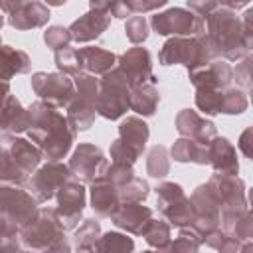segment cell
<instances>
[{
  "mask_svg": "<svg viewBox=\"0 0 253 253\" xmlns=\"http://www.w3.org/2000/svg\"><path fill=\"white\" fill-rule=\"evenodd\" d=\"M22 239H20V229L10 227L0 235V251H22Z\"/></svg>",
  "mask_w": 253,
  "mask_h": 253,
  "instance_id": "cell-47",
  "label": "cell"
},
{
  "mask_svg": "<svg viewBox=\"0 0 253 253\" xmlns=\"http://www.w3.org/2000/svg\"><path fill=\"white\" fill-rule=\"evenodd\" d=\"M0 148L30 176L43 160L42 150L30 138H22L12 132H0Z\"/></svg>",
  "mask_w": 253,
  "mask_h": 253,
  "instance_id": "cell-16",
  "label": "cell"
},
{
  "mask_svg": "<svg viewBox=\"0 0 253 253\" xmlns=\"http://www.w3.org/2000/svg\"><path fill=\"white\" fill-rule=\"evenodd\" d=\"M237 148L241 150V154H243L245 158H251V156H253V128H251V126H247V128L239 134Z\"/></svg>",
  "mask_w": 253,
  "mask_h": 253,
  "instance_id": "cell-49",
  "label": "cell"
},
{
  "mask_svg": "<svg viewBox=\"0 0 253 253\" xmlns=\"http://www.w3.org/2000/svg\"><path fill=\"white\" fill-rule=\"evenodd\" d=\"M109 26H111V12L109 10L89 8L77 20H73L67 30H69L73 42L87 43V42H93V40L101 38L103 32H107Z\"/></svg>",
  "mask_w": 253,
  "mask_h": 253,
  "instance_id": "cell-18",
  "label": "cell"
},
{
  "mask_svg": "<svg viewBox=\"0 0 253 253\" xmlns=\"http://www.w3.org/2000/svg\"><path fill=\"white\" fill-rule=\"evenodd\" d=\"M221 99H223V89L213 91V89H196L194 103L198 111H202L208 117H215L221 113Z\"/></svg>",
  "mask_w": 253,
  "mask_h": 253,
  "instance_id": "cell-36",
  "label": "cell"
},
{
  "mask_svg": "<svg viewBox=\"0 0 253 253\" xmlns=\"http://www.w3.org/2000/svg\"><path fill=\"white\" fill-rule=\"evenodd\" d=\"M150 136V128L146 125V121L138 115H130L126 119H123V123L119 125V140L128 146L136 156H142V152L146 150V142Z\"/></svg>",
  "mask_w": 253,
  "mask_h": 253,
  "instance_id": "cell-24",
  "label": "cell"
},
{
  "mask_svg": "<svg viewBox=\"0 0 253 253\" xmlns=\"http://www.w3.org/2000/svg\"><path fill=\"white\" fill-rule=\"evenodd\" d=\"M223 2L221 0H186V6H188V10H192V12H196L198 16H202V18H206L210 12H213L217 6H221Z\"/></svg>",
  "mask_w": 253,
  "mask_h": 253,
  "instance_id": "cell-48",
  "label": "cell"
},
{
  "mask_svg": "<svg viewBox=\"0 0 253 253\" xmlns=\"http://www.w3.org/2000/svg\"><path fill=\"white\" fill-rule=\"evenodd\" d=\"M53 61H55L57 71H61V73H65V75L75 77V75L83 73L81 57H79V49H75V47H71V45L53 51Z\"/></svg>",
  "mask_w": 253,
  "mask_h": 253,
  "instance_id": "cell-35",
  "label": "cell"
},
{
  "mask_svg": "<svg viewBox=\"0 0 253 253\" xmlns=\"http://www.w3.org/2000/svg\"><path fill=\"white\" fill-rule=\"evenodd\" d=\"M217 57L219 55L206 32L198 36H170L158 51L160 65H184L188 71L208 65Z\"/></svg>",
  "mask_w": 253,
  "mask_h": 253,
  "instance_id": "cell-4",
  "label": "cell"
},
{
  "mask_svg": "<svg viewBox=\"0 0 253 253\" xmlns=\"http://www.w3.org/2000/svg\"><path fill=\"white\" fill-rule=\"evenodd\" d=\"M208 164L219 174H239L237 150L225 136L219 134L208 142Z\"/></svg>",
  "mask_w": 253,
  "mask_h": 253,
  "instance_id": "cell-23",
  "label": "cell"
},
{
  "mask_svg": "<svg viewBox=\"0 0 253 253\" xmlns=\"http://www.w3.org/2000/svg\"><path fill=\"white\" fill-rule=\"evenodd\" d=\"M160 105V93L156 89V85L152 83H142V85H134L128 91V109L134 111L138 117H154Z\"/></svg>",
  "mask_w": 253,
  "mask_h": 253,
  "instance_id": "cell-26",
  "label": "cell"
},
{
  "mask_svg": "<svg viewBox=\"0 0 253 253\" xmlns=\"http://www.w3.org/2000/svg\"><path fill=\"white\" fill-rule=\"evenodd\" d=\"M146 172L150 178L164 180L170 174V152L164 144H154L146 152Z\"/></svg>",
  "mask_w": 253,
  "mask_h": 253,
  "instance_id": "cell-32",
  "label": "cell"
},
{
  "mask_svg": "<svg viewBox=\"0 0 253 253\" xmlns=\"http://www.w3.org/2000/svg\"><path fill=\"white\" fill-rule=\"evenodd\" d=\"M30 126V113L28 109L16 99V95H8L4 105L0 107V132L20 134L26 132Z\"/></svg>",
  "mask_w": 253,
  "mask_h": 253,
  "instance_id": "cell-25",
  "label": "cell"
},
{
  "mask_svg": "<svg viewBox=\"0 0 253 253\" xmlns=\"http://www.w3.org/2000/svg\"><path fill=\"white\" fill-rule=\"evenodd\" d=\"M0 45H2V40H0Z\"/></svg>",
  "mask_w": 253,
  "mask_h": 253,
  "instance_id": "cell-59",
  "label": "cell"
},
{
  "mask_svg": "<svg viewBox=\"0 0 253 253\" xmlns=\"http://www.w3.org/2000/svg\"><path fill=\"white\" fill-rule=\"evenodd\" d=\"M119 194H121V202H144L150 194V186L144 178L132 176L128 182H125L119 188Z\"/></svg>",
  "mask_w": 253,
  "mask_h": 253,
  "instance_id": "cell-40",
  "label": "cell"
},
{
  "mask_svg": "<svg viewBox=\"0 0 253 253\" xmlns=\"http://www.w3.org/2000/svg\"><path fill=\"white\" fill-rule=\"evenodd\" d=\"M168 152H170V158H174V162H180V164H188V162L200 164V166L208 164V144H202L188 136L176 138Z\"/></svg>",
  "mask_w": 253,
  "mask_h": 253,
  "instance_id": "cell-29",
  "label": "cell"
},
{
  "mask_svg": "<svg viewBox=\"0 0 253 253\" xmlns=\"http://www.w3.org/2000/svg\"><path fill=\"white\" fill-rule=\"evenodd\" d=\"M12 93V89H10V81H2L0 79V107L4 105V101H6V97Z\"/></svg>",
  "mask_w": 253,
  "mask_h": 253,
  "instance_id": "cell-53",
  "label": "cell"
},
{
  "mask_svg": "<svg viewBox=\"0 0 253 253\" xmlns=\"http://www.w3.org/2000/svg\"><path fill=\"white\" fill-rule=\"evenodd\" d=\"M154 215V211L142 202H123L117 211L111 215V221L117 229H123L125 233L130 235H140L142 227L148 223V219Z\"/></svg>",
  "mask_w": 253,
  "mask_h": 253,
  "instance_id": "cell-21",
  "label": "cell"
},
{
  "mask_svg": "<svg viewBox=\"0 0 253 253\" xmlns=\"http://www.w3.org/2000/svg\"><path fill=\"white\" fill-rule=\"evenodd\" d=\"M111 184H115L117 188H121L125 182H128L132 176H134V170L130 164H125V162H113L107 164L105 168V174H103Z\"/></svg>",
  "mask_w": 253,
  "mask_h": 253,
  "instance_id": "cell-43",
  "label": "cell"
},
{
  "mask_svg": "<svg viewBox=\"0 0 253 253\" xmlns=\"http://www.w3.org/2000/svg\"><path fill=\"white\" fill-rule=\"evenodd\" d=\"M156 192V208L158 213L174 227L188 225L192 219V202L190 196H186L184 188L176 182L162 180L154 188Z\"/></svg>",
  "mask_w": 253,
  "mask_h": 253,
  "instance_id": "cell-7",
  "label": "cell"
},
{
  "mask_svg": "<svg viewBox=\"0 0 253 253\" xmlns=\"http://www.w3.org/2000/svg\"><path fill=\"white\" fill-rule=\"evenodd\" d=\"M190 202H192V219L188 225H192L200 235L202 239L211 233L213 229L219 227V200L217 196L213 194V190L210 188V184H200L192 196H190Z\"/></svg>",
  "mask_w": 253,
  "mask_h": 253,
  "instance_id": "cell-11",
  "label": "cell"
},
{
  "mask_svg": "<svg viewBox=\"0 0 253 253\" xmlns=\"http://www.w3.org/2000/svg\"><path fill=\"white\" fill-rule=\"evenodd\" d=\"M71 34L67 28L63 26H49L45 32H43V43L51 49V51H57V49H63L71 43Z\"/></svg>",
  "mask_w": 253,
  "mask_h": 253,
  "instance_id": "cell-41",
  "label": "cell"
},
{
  "mask_svg": "<svg viewBox=\"0 0 253 253\" xmlns=\"http://www.w3.org/2000/svg\"><path fill=\"white\" fill-rule=\"evenodd\" d=\"M188 79L194 85V89H225L233 83V67L229 61L217 57L210 61L208 65L196 67L188 71Z\"/></svg>",
  "mask_w": 253,
  "mask_h": 253,
  "instance_id": "cell-17",
  "label": "cell"
},
{
  "mask_svg": "<svg viewBox=\"0 0 253 253\" xmlns=\"http://www.w3.org/2000/svg\"><path fill=\"white\" fill-rule=\"evenodd\" d=\"M4 22H6V20H4V16H2V12H0V30H2V26H4Z\"/></svg>",
  "mask_w": 253,
  "mask_h": 253,
  "instance_id": "cell-58",
  "label": "cell"
},
{
  "mask_svg": "<svg viewBox=\"0 0 253 253\" xmlns=\"http://www.w3.org/2000/svg\"><path fill=\"white\" fill-rule=\"evenodd\" d=\"M28 178H30V174H26V172L0 148V182L24 186V184L28 182Z\"/></svg>",
  "mask_w": 253,
  "mask_h": 253,
  "instance_id": "cell-39",
  "label": "cell"
},
{
  "mask_svg": "<svg viewBox=\"0 0 253 253\" xmlns=\"http://www.w3.org/2000/svg\"><path fill=\"white\" fill-rule=\"evenodd\" d=\"M79 57H81V67L83 73H91V75H103L109 69H113L117 65L119 55L99 47V45H87V47H79Z\"/></svg>",
  "mask_w": 253,
  "mask_h": 253,
  "instance_id": "cell-27",
  "label": "cell"
},
{
  "mask_svg": "<svg viewBox=\"0 0 253 253\" xmlns=\"http://www.w3.org/2000/svg\"><path fill=\"white\" fill-rule=\"evenodd\" d=\"M125 4L132 14H148L158 8H164L168 0H125Z\"/></svg>",
  "mask_w": 253,
  "mask_h": 253,
  "instance_id": "cell-46",
  "label": "cell"
},
{
  "mask_svg": "<svg viewBox=\"0 0 253 253\" xmlns=\"http://www.w3.org/2000/svg\"><path fill=\"white\" fill-rule=\"evenodd\" d=\"M221 2H223V6H227L231 10H239V8H245L251 0H221Z\"/></svg>",
  "mask_w": 253,
  "mask_h": 253,
  "instance_id": "cell-54",
  "label": "cell"
},
{
  "mask_svg": "<svg viewBox=\"0 0 253 253\" xmlns=\"http://www.w3.org/2000/svg\"><path fill=\"white\" fill-rule=\"evenodd\" d=\"M67 0H43V4L45 6H53V8H57V6H63Z\"/></svg>",
  "mask_w": 253,
  "mask_h": 253,
  "instance_id": "cell-57",
  "label": "cell"
},
{
  "mask_svg": "<svg viewBox=\"0 0 253 253\" xmlns=\"http://www.w3.org/2000/svg\"><path fill=\"white\" fill-rule=\"evenodd\" d=\"M148 34H150V24L142 14H132L125 20V36L130 43L134 45L144 43L148 40Z\"/></svg>",
  "mask_w": 253,
  "mask_h": 253,
  "instance_id": "cell-38",
  "label": "cell"
},
{
  "mask_svg": "<svg viewBox=\"0 0 253 253\" xmlns=\"http://www.w3.org/2000/svg\"><path fill=\"white\" fill-rule=\"evenodd\" d=\"M109 12H111V18H117V20H126L128 16H132V12L125 4V0H111Z\"/></svg>",
  "mask_w": 253,
  "mask_h": 253,
  "instance_id": "cell-51",
  "label": "cell"
},
{
  "mask_svg": "<svg viewBox=\"0 0 253 253\" xmlns=\"http://www.w3.org/2000/svg\"><path fill=\"white\" fill-rule=\"evenodd\" d=\"M24 2H28V0H0V12L2 14H10L18 6H22Z\"/></svg>",
  "mask_w": 253,
  "mask_h": 253,
  "instance_id": "cell-52",
  "label": "cell"
},
{
  "mask_svg": "<svg viewBox=\"0 0 253 253\" xmlns=\"http://www.w3.org/2000/svg\"><path fill=\"white\" fill-rule=\"evenodd\" d=\"M111 6V0H89V8H95V10H109Z\"/></svg>",
  "mask_w": 253,
  "mask_h": 253,
  "instance_id": "cell-55",
  "label": "cell"
},
{
  "mask_svg": "<svg viewBox=\"0 0 253 253\" xmlns=\"http://www.w3.org/2000/svg\"><path fill=\"white\" fill-rule=\"evenodd\" d=\"M109 154H111V160H113V162H125V164H130V166H134V162L140 158V156H136L128 146H125L119 138H115V140L111 142Z\"/></svg>",
  "mask_w": 253,
  "mask_h": 253,
  "instance_id": "cell-45",
  "label": "cell"
},
{
  "mask_svg": "<svg viewBox=\"0 0 253 253\" xmlns=\"http://www.w3.org/2000/svg\"><path fill=\"white\" fill-rule=\"evenodd\" d=\"M251 20H253V10L247 8L243 12V18H241V28H243V38H245L249 47H253V26H251Z\"/></svg>",
  "mask_w": 253,
  "mask_h": 253,
  "instance_id": "cell-50",
  "label": "cell"
},
{
  "mask_svg": "<svg viewBox=\"0 0 253 253\" xmlns=\"http://www.w3.org/2000/svg\"><path fill=\"white\" fill-rule=\"evenodd\" d=\"M20 239L28 251L69 253L73 249L57 219L55 208H38L36 213L20 227Z\"/></svg>",
  "mask_w": 253,
  "mask_h": 253,
  "instance_id": "cell-3",
  "label": "cell"
},
{
  "mask_svg": "<svg viewBox=\"0 0 253 253\" xmlns=\"http://www.w3.org/2000/svg\"><path fill=\"white\" fill-rule=\"evenodd\" d=\"M57 206H55V213L57 219L61 223V227L65 231H71L79 225V221L83 219V210L87 206V190L85 184L77 182L75 178L67 180L55 194Z\"/></svg>",
  "mask_w": 253,
  "mask_h": 253,
  "instance_id": "cell-12",
  "label": "cell"
},
{
  "mask_svg": "<svg viewBox=\"0 0 253 253\" xmlns=\"http://www.w3.org/2000/svg\"><path fill=\"white\" fill-rule=\"evenodd\" d=\"M202 235L192 227V225H182L178 227V235L168 243L166 251H184V253H194L202 247Z\"/></svg>",
  "mask_w": 253,
  "mask_h": 253,
  "instance_id": "cell-34",
  "label": "cell"
},
{
  "mask_svg": "<svg viewBox=\"0 0 253 253\" xmlns=\"http://www.w3.org/2000/svg\"><path fill=\"white\" fill-rule=\"evenodd\" d=\"M128 91L121 69L115 65L107 73L99 75V93H97V115L107 121H119L126 115L128 109Z\"/></svg>",
  "mask_w": 253,
  "mask_h": 253,
  "instance_id": "cell-6",
  "label": "cell"
},
{
  "mask_svg": "<svg viewBox=\"0 0 253 253\" xmlns=\"http://www.w3.org/2000/svg\"><path fill=\"white\" fill-rule=\"evenodd\" d=\"M10 227H16V225H12V223H8V221H6V219H4L2 215H0V235H2V233H4L6 229H10ZM18 229H20V227H18Z\"/></svg>",
  "mask_w": 253,
  "mask_h": 253,
  "instance_id": "cell-56",
  "label": "cell"
},
{
  "mask_svg": "<svg viewBox=\"0 0 253 253\" xmlns=\"http://www.w3.org/2000/svg\"><path fill=\"white\" fill-rule=\"evenodd\" d=\"M89 204L97 217H111L123 202L119 188L111 184L105 176H101L89 184Z\"/></svg>",
  "mask_w": 253,
  "mask_h": 253,
  "instance_id": "cell-20",
  "label": "cell"
},
{
  "mask_svg": "<svg viewBox=\"0 0 253 253\" xmlns=\"http://www.w3.org/2000/svg\"><path fill=\"white\" fill-rule=\"evenodd\" d=\"M32 91L38 95V99L57 107L65 109L75 93V83L71 75H65L61 71H36L32 73Z\"/></svg>",
  "mask_w": 253,
  "mask_h": 253,
  "instance_id": "cell-10",
  "label": "cell"
},
{
  "mask_svg": "<svg viewBox=\"0 0 253 253\" xmlns=\"http://www.w3.org/2000/svg\"><path fill=\"white\" fill-rule=\"evenodd\" d=\"M251 61H253V57H251V53H247L241 59H237V67L233 69V81L243 91H247L251 87Z\"/></svg>",
  "mask_w": 253,
  "mask_h": 253,
  "instance_id": "cell-44",
  "label": "cell"
},
{
  "mask_svg": "<svg viewBox=\"0 0 253 253\" xmlns=\"http://www.w3.org/2000/svg\"><path fill=\"white\" fill-rule=\"evenodd\" d=\"M28 138L42 150L43 160H63L75 142V130L61 109L38 99L28 107Z\"/></svg>",
  "mask_w": 253,
  "mask_h": 253,
  "instance_id": "cell-1",
  "label": "cell"
},
{
  "mask_svg": "<svg viewBox=\"0 0 253 253\" xmlns=\"http://www.w3.org/2000/svg\"><path fill=\"white\" fill-rule=\"evenodd\" d=\"M101 223L97 217L81 219V225L73 229V249L75 251H95V243L101 237Z\"/></svg>",
  "mask_w": 253,
  "mask_h": 253,
  "instance_id": "cell-31",
  "label": "cell"
},
{
  "mask_svg": "<svg viewBox=\"0 0 253 253\" xmlns=\"http://www.w3.org/2000/svg\"><path fill=\"white\" fill-rule=\"evenodd\" d=\"M117 67L121 69V73L125 75V79H126V83L130 87L142 85V83L156 85V77L152 73V57H150V51L146 47H142V45L128 47L123 55H119Z\"/></svg>",
  "mask_w": 253,
  "mask_h": 253,
  "instance_id": "cell-15",
  "label": "cell"
},
{
  "mask_svg": "<svg viewBox=\"0 0 253 253\" xmlns=\"http://www.w3.org/2000/svg\"><path fill=\"white\" fill-rule=\"evenodd\" d=\"M71 178H73L71 170H69V166L65 162H61V160H45L43 164H40L34 170V174L28 178L26 186H28V192L36 198L38 204H45L51 198H55L57 190Z\"/></svg>",
  "mask_w": 253,
  "mask_h": 253,
  "instance_id": "cell-9",
  "label": "cell"
},
{
  "mask_svg": "<svg viewBox=\"0 0 253 253\" xmlns=\"http://www.w3.org/2000/svg\"><path fill=\"white\" fill-rule=\"evenodd\" d=\"M107 164L109 162H107L103 150L91 142H79L67 162L71 176L81 184H91L97 178H101L105 174Z\"/></svg>",
  "mask_w": 253,
  "mask_h": 253,
  "instance_id": "cell-14",
  "label": "cell"
},
{
  "mask_svg": "<svg viewBox=\"0 0 253 253\" xmlns=\"http://www.w3.org/2000/svg\"><path fill=\"white\" fill-rule=\"evenodd\" d=\"M75 93L65 107V117L75 132L89 130L97 119V93L99 77L91 73H79L73 77Z\"/></svg>",
  "mask_w": 253,
  "mask_h": 253,
  "instance_id": "cell-5",
  "label": "cell"
},
{
  "mask_svg": "<svg viewBox=\"0 0 253 253\" xmlns=\"http://www.w3.org/2000/svg\"><path fill=\"white\" fill-rule=\"evenodd\" d=\"M170 223L166 219H156L154 215L148 219V223L142 227L138 237H144V241L148 243V247L158 249V251H166L168 243L172 241V231H170Z\"/></svg>",
  "mask_w": 253,
  "mask_h": 253,
  "instance_id": "cell-30",
  "label": "cell"
},
{
  "mask_svg": "<svg viewBox=\"0 0 253 253\" xmlns=\"http://www.w3.org/2000/svg\"><path fill=\"white\" fill-rule=\"evenodd\" d=\"M32 69V59L26 51L16 49L12 45H0V79L10 81L16 75L30 73Z\"/></svg>",
  "mask_w": 253,
  "mask_h": 253,
  "instance_id": "cell-28",
  "label": "cell"
},
{
  "mask_svg": "<svg viewBox=\"0 0 253 253\" xmlns=\"http://www.w3.org/2000/svg\"><path fill=\"white\" fill-rule=\"evenodd\" d=\"M6 16H8L6 22L12 28L22 30V32L24 30H34V28H43L51 18L49 6H45L40 0H28Z\"/></svg>",
  "mask_w": 253,
  "mask_h": 253,
  "instance_id": "cell-22",
  "label": "cell"
},
{
  "mask_svg": "<svg viewBox=\"0 0 253 253\" xmlns=\"http://www.w3.org/2000/svg\"><path fill=\"white\" fill-rule=\"evenodd\" d=\"M150 30L158 36H198L206 30L204 18L188 8H168L150 18Z\"/></svg>",
  "mask_w": 253,
  "mask_h": 253,
  "instance_id": "cell-8",
  "label": "cell"
},
{
  "mask_svg": "<svg viewBox=\"0 0 253 253\" xmlns=\"http://www.w3.org/2000/svg\"><path fill=\"white\" fill-rule=\"evenodd\" d=\"M174 126H176V130L180 132V136L194 138V140H198V142H202V144H208V142L217 134V126H215L210 119L198 115V113L192 111V109H182V111H178V115H176V119H174Z\"/></svg>",
  "mask_w": 253,
  "mask_h": 253,
  "instance_id": "cell-19",
  "label": "cell"
},
{
  "mask_svg": "<svg viewBox=\"0 0 253 253\" xmlns=\"http://www.w3.org/2000/svg\"><path fill=\"white\" fill-rule=\"evenodd\" d=\"M227 235L239 239L241 243L253 241V217H251V211H249V210L243 211V213L233 221V225H231V229H229Z\"/></svg>",
  "mask_w": 253,
  "mask_h": 253,
  "instance_id": "cell-42",
  "label": "cell"
},
{
  "mask_svg": "<svg viewBox=\"0 0 253 253\" xmlns=\"http://www.w3.org/2000/svg\"><path fill=\"white\" fill-rule=\"evenodd\" d=\"M38 210L36 198L16 184H4L0 182V215L16 225L22 227Z\"/></svg>",
  "mask_w": 253,
  "mask_h": 253,
  "instance_id": "cell-13",
  "label": "cell"
},
{
  "mask_svg": "<svg viewBox=\"0 0 253 253\" xmlns=\"http://www.w3.org/2000/svg\"><path fill=\"white\" fill-rule=\"evenodd\" d=\"M95 251L101 253H128L134 251V239L121 231H107L101 233V237L95 243Z\"/></svg>",
  "mask_w": 253,
  "mask_h": 253,
  "instance_id": "cell-33",
  "label": "cell"
},
{
  "mask_svg": "<svg viewBox=\"0 0 253 253\" xmlns=\"http://www.w3.org/2000/svg\"><path fill=\"white\" fill-rule=\"evenodd\" d=\"M249 107L247 93L239 87H225L223 89V99H221V113L223 115H241Z\"/></svg>",
  "mask_w": 253,
  "mask_h": 253,
  "instance_id": "cell-37",
  "label": "cell"
},
{
  "mask_svg": "<svg viewBox=\"0 0 253 253\" xmlns=\"http://www.w3.org/2000/svg\"><path fill=\"white\" fill-rule=\"evenodd\" d=\"M206 24V36L213 43L217 55L225 61H237L243 55L251 53V47L247 45L243 38L241 18L237 16V10H231L227 6H217L213 12H210L204 18Z\"/></svg>",
  "mask_w": 253,
  "mask_h": 253,
  "instance_id": "cell-2",
  "label": "cell"
}]
</instances>
